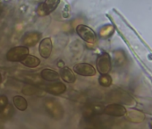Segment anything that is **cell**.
<instances>
[{
  "label": "cell",
  "mask_w": 152,
  "mask_h": 129,
  "mask_svg": "<svg viewBox=\"0 0 152 129\" xmlns=\"http://www.w3.org/2000/svg\"><path fill=\"white\" fill-rule=\"evenodd\" d=\"M44 107L47 112L56 120H60L64 115V110L60 102L55 99H47L44 102Z\"/></svg>",
  "instance_id": "1"
},
{
  "label": "cell",
  "mask_w": 152,
  "mask_h": 129,
  "mask_svg": "<svg viewBox=\"0 0 152 129\" xmlns=\"http://www.w3.org/2000/svg\"><path fill=\"white\" fill-rule=\"evenodd\" d=\"M27 55H29V48L26 46H18L8 50L7 59L10 62H21Z\"/></svg>",
  "instance_id": "2"
},
{
  "label": "cell",
  "mask_w": 152,
  "mask_h": 129,
  "mask_svg": "<svg viewBox=\"0 0 152 129\" xmlns=\"http://www.w3.org/2000/svg\"><path fill=\"white\" fill-rule=\"evenodd\" d=\"M76 32L77 34L87 43L89 44H94L97 41V35L94 32L93 30H91L90 27L83 25V24H80L76 28Z\"/></svg>",
  "instance_id": "3"
},
{
  "label": "cell",
  "mask_w": 152,
  "mask_h": 129,
  "mask_svg": "<svg viewBox=\"0 0 152 129\" xmlns=\"http://www.w3.org/2000/svg\"><path fill=\"white\" fill-rule=\"evenodd\" d=\"M73 72L82 76H94L96 75V69L88 63H79L75 64Z\"/></svg>",
  "instance_id": "4"
},
{
  "label": "cell",
  "mask_w": 152,
  "mask_h": 129,
  "mask_svg": "<svg viewBox=\"0 0 152 129\" xmlns=\"http://www.w3.org/2000/svg\"><path fill=\"white\" fill-rule=\"evenodd\" d=\"M97 67L98 70L101 75L107 74L111 70V60L110 56L107 53H103L99 56L97 60Z\"/></svg>",
  "instance_id": "5"
},
{
  "label": "cell",
  "mask_w": 152,
  "mask_h": 129,
  "mask_svg": "<svg viewBox=\"0 0 152 129\" xmlns=\"http://www.w3.org/2000/svg\"><path fill=\"white\" fill-rule=\"evenodd\" d=\"M60 3V0H46L39 7L38 13L39 15H48L54 12Z\"/></svg>",
  "instance_id": "6"
},
{
  "label": "cell",
  "mask_w": 152,
  "mask_h": 129,
  "mask_svg": "<svg viewBox=\"0 0 152 129\" xmlns=\"http://www.w3.org/2000/svg\"><path fill=\"white\" fill-rule=\"evenodd\" d=\"M52 49H53V44L50 38H45L40 41L39 47V52L43 58H48L52 53Z\"/></svg>",
  "instance_id": "7"
},
{
  "label": "cell",
  "mask_w": 152,
  "mask_h": 129,
  "mask_svg": "<svg viewBox=\"0 0 152 129\" xmlns=\"http://www.w3.org/2000/svg\"><path fill=\"white\" fill-rule=\"evenodd\" d=\"M40 39V34L37 32H30L24 34L23 37V43L26 47H32L34 46L37 42H39Z\"/></svg>",
  "instance_id": "8"
},
{
  "label": "cell",
  "mask_w": 152,
  "mask_h": 129,
  "mask_svg": "<svg viewBox=\"0 0 152 129\" xmlns=\"http://www.w3.org/2000/svg\"><path fill=\"white\" fill-rule=\"evenodd\" d=\"M104 112L109 116L121 117V116H124L125 114L126 110L123 106H121L119 104H111V105H108L107 107L105 108Z\"/></svg>",
  "instance_id": "9"
},
{
  "label": "cell",
  "mask_w": 152,
  "mask_h": 129,
  "mask_svg": "<svg viewBox=\"0 0 152 129\" xmlns=\"http://www.w3.org/2000/svg\"><path fill=\"white\" fill-rule=\"evenodd\" d=\"M47 92L53 95H61L66 92V86L63 83H54L47 86Z\"/></svg>",
  "instance_id": "10"
},
{
  "label": "cell",
  "mask_w": 152,
  "mask_h": 129,
  "mask_svg": "<svg viewBox=\"0 0 152 129\" xmlns=\"http://www.w3.org/2000/svg\"><path fill=\"white\" fill-rule=\"evenodd\" d=\"M41 77L42 79L48 82H56L59 79L60 75L53 69L46 68L41 71Z\"/></svg>",
  "instance_id": "11"
},
{
  "label": "cell",
  "mask_w": 152,
  "mask_h": 129,
  "mask_svg": "<svg viewBox=\"0 0 152 129\" xmlns=\"http://www.w3.org/2000/svg\"><path fill=\"white\" fill-rule=\"evenodd\" d=\"M60 76L65 83H68V84H72L76 80V77H75L73 72L69 67H64L61 68Z\"/></svg>",
  "instance_id": "12"
},
{
  "label": "cell",
  "mask_w": 152,
  "mask_h": 129,
  "mask_svg": "<svg viewBox=\"0 0 152 129\" xmlns=\"http://www.w3.org/2000/svg\"><path fill=\"white\" fill-rule=\"evenodd\" d=\"M21 63L23 64V66L27 67H30V68H35L39 66V64H40V60L32 56V55H27L22 61Z\"/></svg>",
  "instance_id": "13"
},
{
  "label": "cell",
  "mask_w": 152,
  "mask_h": 129,
  "mask_svg": "<svg viewBox=\"0 0 152 129\" xmlns=\"http://www.w3.org/2000/svg\"><path fill=\"white\" fill-rule=\"evenodd\" d=\"M14 100V104L15 106V108L20 110V111H24L27 109L28 108V103L27 100H25V98H23L21 95H16L13 98Z\"/></svg>",
  "instance_id": "14"
},
{
  "label": "cell",
  "mask_w": 152,
  "mask_h": 129,
  "mask_svg": "<svg viewBox=\"0 0 152 129\" xmlns=\"http://www.w3.org/2000/svg\"><path fill=\"white\" fill-rule=\"evenodd\" d=\"M99 84L101 86H104V87H108L111 85L112 84V78L111 76H109L107 74H104L102 75L99 79Z\"/></svg>",
  "instance_id": "15"
},
{
  "label": "cell",
  "mask_w": 152,
  "mask_h": 129,
  "mask_svg": "<svg viewBox=\"0 0 152 129\" xmlns=\"http://www.w3.org/2000/svg\"><path fill=\"white\" fill-rule=\"evenodd\" d=\"M37 92V89L34 87V86H31V85H29V86H25L23 89V92L25 94V95H33L35 94Z\"/></svg>",
  "instance_id": "16"
},
{
  "label": "cell",
  "mask_w": 152,
  "mask_h": 129,
  "mask_svg": "<svg viewBox=\"0 0 152 129\" xmlns=\"http://www.w3.org/2000/svg\"><path fill=\"white\" fill-rule=\"evenodd\" d=\"M8 104V99L6 95H0V113L3 111L6 106Z\"/></svg>",
  "instance_id": "17"
},
{
  "label": "cell",
  "mask_w": 152,
  "mask_h": 129,
  "mask_svg": "<svg viewBox=\"0 0 152 129\" xmlns=\"http://www.w3.org/2000/svg\"><path fill=\"white\" fill-rule=\"evenodd\" d=\"M112 31H113V28L111 27V26H105V27H103L101 30H100V36H102V37H107L111 32H112Z\"/></svg>",
  "instance_id": "18"
},
{
  "label": "cell",
  "mask_w": 152,
  "mask_h": 129,
  "mask_svg": "<svg viewBox=\"0 0 152 129\" xmlns=\"http://www.w3.org/2000/svg\"><path fill=\"white\" fill-rule=\"evenodd\" d=\"M2 83V75H1V74H0V84Z\"/></svg>",
  "instance_id": "19"
}]
</instances>
